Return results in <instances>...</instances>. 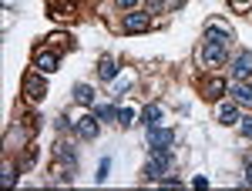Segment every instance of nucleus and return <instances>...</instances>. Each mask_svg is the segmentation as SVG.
I'll list each match as a JSON object with an SVG mask.
<instances>
[{
	"instance_id": "nucleus-8",
	"label": "nucleus",
	"mask_w": 252,
	"mask_h": 191,
	"mask_svg": "<svg viewBox=\"0 0 252 191\" xmlns=\"http://www.w3.org/2000/svg\"><path fill=\"white\" fill-rule=\"evenodd\" d=\"M161 114H165V111H161L158 104H148V108L141 111V124L152 131V128H158V124H161Z\"/></svg>"
},
{
	"instance_id": "nucleus-24",
	"label": "nucleus",
	"mask_w": 252,
	"mask_h": 191,
	"mask_svg": "<svg viewBox=\"0 0 252 191\" xmlns=\"http://www.w3.org/2000/svg\"><path fill=\"white\" fill-rule=\"evenodd\" d=\"M246 3H249V0H235V7H246Z\"/></svg>"
},
{
	"instance_id": "nucleus-6",
	"label": "nucleus",
	"mask_w": 252,
	"mask_h": 191,
	"mask_svg": "<svg viewBox=\"0 0 252 191\" xmlns=\"http://www.w3.org/2000/svg\"><path fill=\"white\" fill-rule=\"evenodd\" d=\"M74 131L81 134V137H97V131H101V124H97V117H81L78 124H74Z\"/></svg>"
},
{
	"instance_id": "nucleus-20",
	"label": "nucleus",
	"mask_w": 252,
	"mask_h": 191,
	"mask_svg": "<svg viewBox=\"0 0 252 191\" xmlns=\"http://www.w3.org/2000/svg\"><path fill=\"white\" fill-rule=\"evenodd\" d=\"M242 134H246V137H252V117H246V121H242Z\"/></svg>"
},
{
	"instance_id": "nucleus-2",
	"label": "nucleus",
	"mask_w": 252,
	"mask_h": 191,
	"mask_svg": "<svg viewBox=\"0 0 252 191\" xmlns=\"http://www.w3.org/2000/svg\"><path fill=\"white\" fill-rule=\"evenodd\" d=\"M172 137L175 134L168 128H152L148 131V144H152V151H172Z\"/></svg>"
},
{
	"instance_id": "nucleus-15",
	"label": "nucleus",
	"mask_w": 252,
	"mask_h": 191,
	"mask_svg": "<svg viewBox=\"0 0 252 191\" xmlns=\"http://www.w3.org/2000/svg\"><path fill=\"white\" fill-rule=\"evenodd\" d=\"M94 117H97V121H115V117H118V108H115V104H97V108H94Z\"/></svg>"
},
{
	"instance_id": "nucleus-22",
	"label": "nucleus",
	"mask_w": 252,
	"mask_h": 191,
	"mask_svg": "<svg viewBox=\"0 0 252 191\" xmlns=\"http://www.w3.org/2000/svg\"><path fill=\"white\" fill-rule=\"evenodd\" d=\"M138 0H118V7H125V10H128V7H135Z\"/></svg>"
},
{
	"instance_id": "nucleus-3",
	"label": "nucleus",
	"mask_w": 252,
	"mask_h": 191,
	"mask_svg": "<svg viewBox=\"0 0 252 191\" xmlns=\"http://www.w3.org/2000/svg\"><path fill=\"white\" fill-rule=\"evenodd\" d=\"M249 74H252V51H242V54L232 60V77L235 81H246Z\"/></svg>"
},
{
	"instance_id": "nucleus-18",
	"label": "nucleus",
	"mask_w": 252,
	"mask_h": 191,
	"mask_svg": "<svg viewBox=\"0 0 252 191\" xmlns=\"http://www.w3.org/2000/svg\"><path fill=\"white\" fill-rule=\"evenodd\" d=\"M111 171V158H101V164H97V181H104Z\"/></svg>"
},
{
	"instance_id": "nucleus-12",
	"label": "nucleus",
	"mask_w": 252,
	"mask_h": 191,
	"mask_svg": "<svg viewBox=\"0 0 252 191\" xmlns=\"http://www.w3.org/2000/svg\"><path fill=\"white\" fill-rule=\"evenodd\" d=\"M97 74H101V81H115V77H118V60L115 57H104V60H101V67H97Z\"/></svg>"
},
{
	"instance_id": "nucleus-1",
	"label": "nucleus",
	"mask_w": 252,
	"mask_h": 191,
	"mask_svg": "<svg viewBox=\"0 0 252 191\" xmlns=\"http://www.w3.org/2000/svg\"><path fill=\"white\" fill-rule=\"evenodd\" d=\"M168 171H172V151H155L152 161L145 164V174L148 178H165Z\"/></svg>"
},
{
	"instance_id": "nucleus-5",
	"label": "nucleus",
	"mask_w": 252,
	"mask_h": 191,
	"mask_svg": "<svg viewBox=\"0 0 252 191\" xmlns=\"http://www.w3.org/2000/svg\"><path fill=\"white\" fill-rule=\"evenodd\" d=\"M148 27V14H141V10H131L128 17H125V30L128 34H138V30H145Z\"/></svg>"
},
{
	"instance_id": "nucleus-10",
	"label": "nucleus",
	"mask_w": 252,
	"mask_h": 191,
	"mask_svg": "<svg viewBox=\"0 0 252 191\" xmlns=\"http://www.w3.org/2000/svg\"><path fill=\"white\" fill-rule=\"evenodd\" d=\"M24 84H27V87H24V91H27V97H34V101H40V97L47 94V87H44V77H27V81H24Z\"/></svg>"
},
{
	"instance_id": "nucleus-19",
	"label": "nucleus",
	"mask_w": 252,
	"mask_h": 191,
	"mask_svg": "<svg viewBox=\"0 0 252 191\" xmlns=\"http://www.w3.org/2000/svg\"><path fill=\"white\" fill-rule=\"evenodd\" d=\"M0 181H3L7 188H10V185H17V171H14V168H10V171H3V174H0Z\"/></svg>"
},
{
	"instance_id": "nucleus-14",
	"label": "nucleus",
	"mask_w": 252,
	"mask_h": 191,
	"mask_svg": "<svg viewBox=\"0 0 252 191\" xmlns=\"http://www.w3.org/2000/svg\"><path fill=\"white\" fill-rule=\"evenodd\" d=\"M229 87H232V97H235V101L252 104V87H249V84H229Z\"/></svg>"
},
{
	"instance_id": "nucleus-17",
	"label": "nucleus",
	"mask_w": 252,
	"mask_h": 191,
	"mask_svg": "<svg viewBox=\"0 0 252 191\" xmlns=\"http://www.w3.org/2000/svg\"><path fill=\"white\" fill-rule=\"evenodd\" d=\"M118 121H121V128H128V124L135 121V108H121V111H118Z\"/></svg>"
},
{
	"instance_id": "nucleus-16",
	"label": "nucleus",
	"mask_w": 252,
	"mask_h": 191,
	"mask_svg": "<svg viewBox=\"0 0 252 191\" xmlns=\"http://www.w3.org/2000/svg\"><path fill=\"white\" fill-rule=\"evenodd\" d=\"M222 91H225V81H222V77H212V81L205 84V97H212V101L222 94Z\"/></svg>"
},
{
	"instance_id": "nucleus-23",
	"label": "nucleus",
	"mask_w": 252,
	"mask_h": 191,
	"mask_svg": "<svg viewBox=\"0 0 252 191\" xmlns=\"http://www.w3.org/2000/svg\"><path fill=\"white\" fill-rule=\"evenodd\" d=\"M246 181H249V185H252V164H249V168H246Z\"/></svg>"
},
{
	"instance_id": "nucleus-21",
	"label": "nucleus",
	"mask_w": 252,
	"mask_h": 191,
	"mask_svg": "<svg viewBox=\"0 0 252 191\" xmlns=\"http://www.w3.org/2000/svg\"><path fill=\"white\" fill-rule=\"evenodd\" d=\"M192 188H209V178H202V174H198V178L192 181Z\"/></svg>"
},
{
	"instance_id": "nucleus-4",
	"label": "nucleus",
	"mask_w": 252,
	"mask_h": 191,
	"mask_svg": "<svg viewBox=\"0 0 252 191\" xmlns=\"http://www.w3.org/2000/svg\"><path fill=\"white\" fill-rule=\"evenodd\" d=\"M205 40H215V44H229L232 40V30H229V24L222 27V24H209V30H205Z\"/></svg>"
},
{
	"instance_id": "nucleus-9",
	"label": "nucleus",
	"mask_w": 252,
	"mask_h": 191,
	"mask_svg": "<svg viewBox=\"0 0 252 191\" xmlns=\"http://www.w3.org/2000/svg\"><path fill=\"white\" fill-rule=\"evenodd\" d=\"M225 57H229V54H225V44H215V40L205 44V60H209V64H222Z\"/></svg>"
},
{
	"instance_id": "nucleus-7",
	"label": "nucleus",
	"mask_w": 252,
	"mask_h": 191,
	"mask_svg": "<svg viewBox=\"0 0 252 191\" xmlns=\"http://www.w3.org/2000/svg\"><path fill=\"white\" fill-rule=\"evenodd\" d=\"M37 67L44 71V74H54V71L61 67L58 54H54V51H40V54H37Z\"/></svg>"
},
{
	"instance_id": "nucleus-11",
	"label": "nucleus",
	"mask_w": 252,
	"mask_h": 191,
	"mask_svg": "<svg viewBox=\"0 0 252 191\" xmlns=\"http://www.w3.org/2000/svg\"><path fill=\"white\" fill-rule=\"evenodd\" d=\"M74 101H78V104H84V108H91V104H94V87L78 84V87H74Z\"/></svg>"
},
{
	"instance_id": "nucleus-13",
	"label": "nucleus",
	"mask_w": 252,
	"mask_h": 191,
	"mask_svg": "<svg viewBox=\"0 0 252 191\" xmlns=\"http://www.w3.org/2000/svg\"><path fill=\"white\" fill-rule=\"evenodd\" d=\"M219 121L222 124H235L239 121V108L235 104H219Z\"/></svg>"
}]
</instances>
